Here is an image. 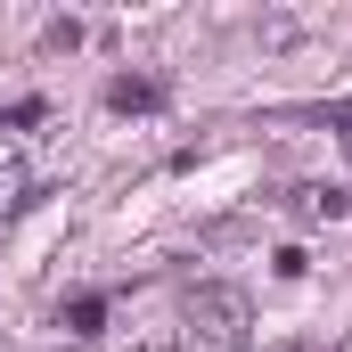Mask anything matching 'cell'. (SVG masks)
<instances>
[{"label":"cell","instance_id":"8992f818","mask_svg":"<svg viewBox=\"0 0 352 352\" xmlns=\"http://www.w3.org/2000/svg\"><path fill=\"white\" fill-rule=\"evenodd\" d=\"M50 123V98H8L0 107V140H25V131H41Z\"/></svg>","mask_w":352,"mask_h":352},{"label":"cell","instance_id":"6da1fadb","mask_svg":"<svg viewBox=\"0 0 352 352\" xmlns=\"http://www.w3.org/2000/svg\"><path fill=\"white\" fill-rule=\"evenodd\" d=\"M246 328H254V295L230 287V278H205V287H188V303H180L173 352H246Z\"/></svg>","mask_w":352,"mask_h":352},{"label":"cell","instance_id":"52a82bcc","mask_svg":"<svg viewBox=\"0 0 352 352\" xmlns=\"http://www.w3.org/2000/svg\"><path fill=\"white\" fill-rule=\"evenodd\" d=\"M41 50H58V58H66V50H82V16H50V33H41Z\"/></svg>","mask_w":352,"mask_h":352},{"label":"cell","instance_id":"5b68a950","mask_svg":"<svg viewBox=\"0 0 352 352\" xmlns=\"http://www.w3.org/2000/svg\"><path fill=\"white\" fill-rule=\"evenodd\" d=\"M16 148H25V140H0V205H8V213L41 197V180H33L25 164H16Z\"/></svg>","mask_w":352,"mask_h":352},{"label":"cell","instance_id":"277c9868","mask_svg":"<svg viewBox=\"0 0 352 352\" xmlns=\"http://www.w3.org/2000/svg\"><path fill=\"white\" fill-rule=\"evenodd\" d=\"M107 311H115V295H98V287H82V295H66V303H58V336H74V344H90V336H107Z\"/></svg>","mask_w":352,"mask_h":352},{"label":"cell","instance_id":"ba28073f","mask_svg":"<svg viewBox=\"0 0 352 352\" xmlns=\"http://www.w3.org/2000/svg\"><path fill=\"white\" fill-rule=\"evenodd\" d=\"M320 123H328V131L352 148V98H328V107H320Z\"/></svg>","mask_w":352,"mask_h":352},{"label":"cell","instance_id":"7a4b0ae2","mask_svg":"<svg viewBox=\"0 0 352 352\" xmlns=\"http://www.w3.org/2000/svg\"><path fill=\"white\" fill-rule=\"evenodd\" d=\"M287 213L295 221H352V188H336V180H295L287 188Z\"/></svg>","mask_w":352,"mask_h":352},{"label":"cell","instance_id":"9c48e42d","mask_svg":"<svg viewBox=\"0 0 352 352\" xmlns=\"http://www.w3.org/2000/svg\"><path fill=\"white\" fill-rule=\"evenodd\" d=\"M270 270H278V278H303V270H311V254H303V246H278V254H270Z\"/></svg>","mask_w":352,"mask_h":352},{"label":"cell","instance_id":"3957f363","mask_svg":"<svg viewBox=\"0 0 352 352\" xmlns=\"http://www.w3.org/2000/svg\"><path fill=\"white\" fill-rule=\"evenodd\" d=\"M107 107H115V115H164V107H173V82H164V74H115V82H107Z\"/></svg>","mask_w":352,"mask_h":352}]
</instances>
